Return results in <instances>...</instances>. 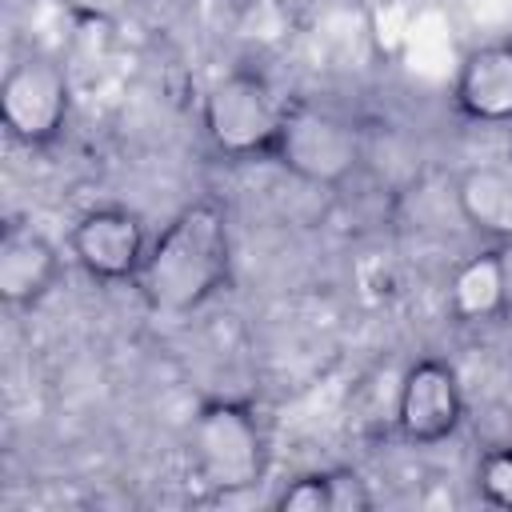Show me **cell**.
<instances>
[{"label": "cell", "instance_id": "cell-1", "mask_svg": "<svg viewBox=\"0 0 512 512\" xmlns=\"http://www.w3.org/2000/svg\"><path fill=\"white\" fill-rule=\"evenodd\" d=\"M228 280H232L228 212L216 200H196L160 228L132 284L152 312L188 316L204 308L220 288H228Z\"/></svg>", "mask_w": 512, "mask_h": 512}, {"label": "cell", "instance_id": "cell-2", "mask_svg": "<svg viewBox=\"0 0 512 512\" xmlns=\"http://www.w3.org/2000/svg\"><path fill=\"white\" fill-rule=\"evenodd\" d=\"M188 456L212 492L256 488L268 472V440L256 408L244 400H204L188 424Z\"/></svg>", "mask_w": 512, "mask_h": 512}, {"label": "cell", "instance_id": "cell-3", "mask_svg": "<svg viewBox=\"0 0 512 512\" xmlns=\"http://www.w3.org/2000/svg\"><path fill=\"white\" fill-rule=\"evenodd\" d=\"M268 160L312 188H340L364 164V132L312 100H288Z\"/></svg>", "mask_w": 512, "mask_h": 512}, {"label": "cell", "instance_id": "cell-4", "mask_svg": "<svg viewBox=\"0 0 512 512\" xmlns=\"http://www.w3.org/2000/svg\"><path fill=\"white\" fill-rule=\"evenodd\" d=\"M288 100L268 76L252 68H232L208 84L200 100V128L216 156L224 160H268L276 128Z\"/></svg>", "mask_w": 512, "mask_h": 512}, {"label": "cell", "instance_id": "cell-5", "mask_svg": "<svg viewBox=\"0 0 512 512\" xmlns=\"http://www.w3.org/2000/svg\"><path fill=\"white\" fill-rule=\"evenodd\" d=\"M72 84L56 56L28 52L8 64L0 80V120L24 148H48L68 128Z\"/></svg>", "mask_w": 512, "mask_h": 512}, {"label": "cell", "instance_id": "cell-6", "mask_svg": "<svg viewBox=\"0 0 512 512\" xmlns=\"http://www.w3.org/2000/svg\"><path fill=\"white\" fill-rule=\"evenodd\" d=\"M464 424V388L448 360L424 356L408 364L396 388V428L408 444L432 448L456 436Z\"/></svg>", "mask_w": 512, "mask_h": 512}, {"label": "cell", "instance_id": "cell-7", "mask_svg": "<svg viewBox=\"0 0 512 512\" xmlns=\"http://www.w3.org/2000/svg\"><path fill=\"white\" fill-rule=\"evenodd\" d=\"M148 232L144 220L120 204H100L88 208L72 232H68V252L72 260L100 284H124L140 276V264L148 256Z\"/></svg>", "mask_w": 512, "mask_h": 512}, {"label": "cell", "instance_id": "cell-8", "mask_svg": "<svg viewBox=\"0 0 512 512\" xmlns=\"http://www.w3.org/2000/svg\"><path fill=\"white\" fill-rule=\"evenodd\" d=\"M64 272L60 248L32 224L8 220L0 232V300L8 308H36Z\"/></svg>", "mask_w": 512, "mask_h": 512}, {"label": "cell", "instance_id": "cell-9", "mask_svg": "<svg viewBox=\"0 0 512 512\" xmlns=\"http://www.w3.org/2000/svg\"><path fill=\"white\" fill-rule=\"evenodd\" d=\"M452 104L464 120L508 124L512 120V40L472 48L452 80Z\"/></svg>", "mask_w": 512, "mask_h": 512}, {"label": "cell", "instance_id": "cell-10", "mask_svg": "<svg viewBox=\"0 0 512 512\" xmlns=\"http://www.w3.org/2000/svg\"><path fill=\"white\" fill-rule=\"evenodd\" d=\"M456 208L480 236L512 244V156L468 164L456 176Z\"/></svg>", "mask_w": 512, "mask_h": 512}, {"label": "cell", "instance_id": "cell-11", "mask_svg": "<svg viewBox=\"0 0 512 512\" xmlns=\"http://www.w3.org/2000/svg\"><path fill=\"white\" fill-rule=\"evenodd\" d=\"M512 300V264L508 252L500 248H484L476 256H468L464 264H456L452 280H448V312L464 324H480L492 320L508 308Z\"/></svg>", "mask_w": 512, "mask_h": 512}, {"label": "cell", "instance_id": "cell-12", "mask_svg": "<svg viewBox=\"0 0 512 512\" xmlns=\"http://www.w3.org/2000/svg\"><path fill=\"white\" fill-rule=\"evenodd\" d=\"M280 512H364L372 508L368 480L352 468H324L304 472L276 496Z\"/></svg>", "mask_w": 512, "mask_h": 512}, {"label": "cell", "instance_id": "cell-13", "mask_svg": "<svg viewBox=\"0 0 512 512\" xmlns=\"http://www.w3.org/2000/svg\"><path fill=\"white\" fill-rule=\"evenodd\" d=\"M476 492L484 504L512 512V444L488 448L476 460Z\"/></svg>", "mask_w": 512, "mask_h": 512}, {"label": "cell", "instance_id": "cell-14", "mask_svg": "<svg viewBox=\"0 0 512 512\" xmlns=\"http://www.w3.org/2000/svg\"><path fill=\"white\" fill-rule=\"evenodd\" d=\"M56 4L76 20H112L128 8V0H56Z\"/></svg>", "mask_w": 512, "mask_h": 512}]
</instances>
